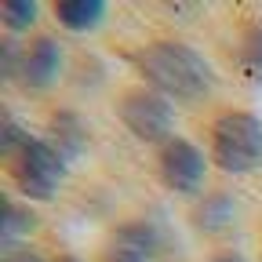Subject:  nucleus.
<instances>
[{"mask_svg":"<svg viewBox=\"0 0 262 262\" xmlns=\"http://www.w3.org/2000/svg\"><path fill=\"white\" fill-rule=\"evenodd\" d=\"M157 248H160V237L149 222H124L113 229L102 262H153Z\"/></svg>","mask_w":262,"mask_h":262,"instance_id":"obj_7","label":"nucleus"},{"mask_svg":"<svg viewBox=\"0 0 262 262\" xmlns=\"http://www.w3.org/2000/svg\"><path fill=\"white\" fill-rule=\"evenodd\" d=\"M0 226H4V244L11 248L15 241L29 237L33 229H37V215L26 204H15L11 196H4V204H0Z\"/></svg>","mask_w":262,"mask_h":262,"instance_id":"obj_9","label":"nucleus"},{"mask_svg":"<svg viewBox=\"0 0 262 262\" xmlns=\"http://www.w3.org/2000/svg\"><path fill=\"white\" fill-rule=\"evenodd\" d=\"M233 219V196H211V201H204L201 208H196V226L204 229V233H219V229Z\"/></svg>","mask_w":262,"mask_h":262,"instance_id":"obj_11","label":"nucleus"},{"mask_svg":"<svg viewBox=\"0 0 262 262\" xmlns=\"http://www.w3.org/2000/svg\"><path fill=\"white\" fill-rule=\"evenodd\" d=\"M55 18L66 29H73V33H91L98 22L106 18V4L102 0H58Z\"/></svg>","mask_w":262,"mask_h":262,"instance_id":"obj_8","label":"nucleus"},{"mask_svg":"<svg viewBox=\"0 0 262 262\" xmlns=\"http://www.w3.org/2000/svg\"><path fill=\"white\" fill-rule=\"evenodd\" d=\"M51 262H80V258H73V255H58V258H51Z\"/></svg>","mask_w":262,"mask_h":262,"instance_id":"obj_17","label":"nucleus"},{"mask_svg":"<svg viewBox=\"0 0 262 262\" xmlns=\"http://www.w3.org/2000/svg\"><path fill=\"white\" fill-rule=\"evenodd\" d=\"M157 171H160V182L168 186L171 193L193 196V193H201V186H204L208 160H204V153L196 149L189 139L175 135V139H168L157 149Z\"/></svg>","mask_w":262,"mask_h":262,"instance_id":"obj_5","label":"nucleus"},{"mask_svg":"<svg viewBox=\"0 0 262 262\" xmlns=\"http://www.w3.org/2000/svg\"><path fill=\"white\" fill-rule=\"evenodd\" d=\"M208 262H244V255H237V251H219V255H211Z\"/></svg>","mask_w":262,"mask_h":262,"instance_id":"obj_16","label":"nucleus"},{"mask_svg":"<svg viewBox=\"0 0 262 262\" xmlns=\"http://www.w3.org/2000/svg\"><path fill=\"white\" fill-rule=\"evenodd\" d=\"M139 73L146 77V84L153 91H160L164 98H175V102H204L215 88V73L208 58L182 44V40H153L135 55Z\"/></svg>","mask_w":262,"mask_h":262,"instance_id":"obj_1","label":"nucleus"},{"mask_svg":"<svg viewBox=\"0 0 262 262\" xmlns=\"http://www.w3.org/2000/svg\"><path fill=\"white\" fill-rule=\"evenodd\" d=\"M117 117H120V124L131 131V135L142 139V142L164 146L168 139H175L171 135V127H175L171 98H164L153 88H127L117 98Z\"/></svg>","mask_w":262,"mask_h":262,"instance_id":"obj_4","label":"nucleus"},{"mask_svg":"<svg viewBox=\"0 0 262 262\" xmlns=\"http://www.w3.org/2000/svg\"><path fill=\"white\" fill-rule=\"evenodd\" d=\"M22 58H26V48H18V44L8 37V40H4V80H8V84L18 80V73H22Z\"/></svg>","mask_w":262,"mask_h":262,"instance_id":"obj_15","label":"nucleus"},{"mask_svg":"<svg viewBox=\"0 0 262 262\" xmlns=\"http://www.w3.org/2000/svg\"><path fill=\"white\" fill-rule=\"evenodd\" d=\"M66 168H70V157H66L51 139H33L11 160V179H15V186H18L22 196L44 204L66 182Z\"/></svg>","mask_w":262,"mask_h":262,"instance_id":"obj_3","label":"nucleus"},{"mask_svg":"<svg viewBox=\"0 0 262 262\" xmlns=\"http://www.w3.org/2000/svg\"><path fill=\"white\" fill-rule=\"evenodd\" d=\"M58 73H62V48H58V40L55 37H37V40L26 48L18 84L29 95H40V91L55 88Z\"/></svg>","mask_w":262,"mask_h":262,"instance_id":"obj_6","label":"nucleus"},{"mask_svg":"<svg viewBox=\"0 0 262 262\" xmlns=\"http://www.w3.org/2000/svg\"><path fill=\"white\" fill-rule=\"evenodd\" d=\"M29 142H33V135H26V131L15 124V117H11V113H4V157H8V160H15Z\"/></svg>","mask_w":262,"mask_h":262,"instance_id":"obj_14","label":"nucleus"},{"mask_svg":"<svg viewBox=\"0 0 262 262\" xmlns=\"http://www.w3.org/2000/svg\"><path fill=\"white\" fill-rule=\"evenodd\" d=\"M51 142L66 153V157H77L88 146V131L77 120V113H55V131H51Z\"/></svg>","mask_w":262,"mask_h":262,"instance_id":"obj_10","label":"nucleus"},{"mask_svg":"<svg viewBox=\"0 0 262 262\" xmlns=\"http://www.w3.org/2000/svg\"><path fill=\"white\" fill-rule=\"evenodd\" d=\"M37 15H40V8L33 4V0H4V4H0V18H4L8 33L29 29L33 22H37Z\"/></svg>","mask_w":262,"mask_h":262,"instance_id":"obj_13","label":"nucleus"},{"mask_svg":"<svg viewBox=\"0 0 262 262\" xmlns=\"http://www.w3.org/2000/svg\"><path fill=\"white\" fill-rule=\"evenodd\" d=\"M211 160L226 175H248L262 164V117L226 110L211 124Z\"/></svg>","mask_w":262,"mask_h":262,"instance_id":"obj_2","label":"nucleus"},{"mask_svg":"<svg viewBox=\"0 0 262 262\" xmlns=\"http://www.w3.org/2000/svg\"><path fill=\"white\" fill-rule=\"evenodd\" d=\"M241 66L251 80H262V22L244 29V40H241Z\"/></svg>","mask_w":262,"mask_h":262,"instance_id":"obj_12","label":"nucleus"}]
</instances>
